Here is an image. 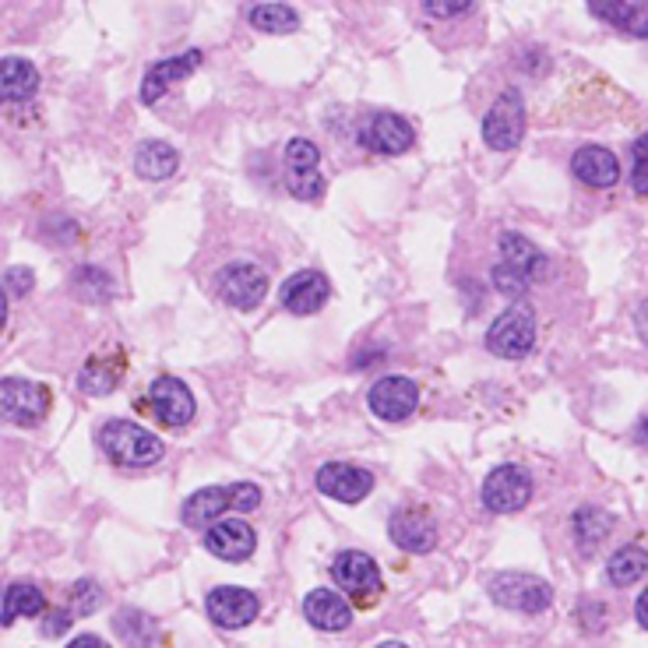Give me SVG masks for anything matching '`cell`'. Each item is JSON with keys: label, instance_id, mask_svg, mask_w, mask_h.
Masks as SVG:
<instances>
[{"label": "cell", "instance_id": "40", "mask_svg": "<svg viewBox=\"0 0 648 648\" xmlns=\"http://www.w3.org/2000/svg\"><path fill=\"white\" fill-rule=\"evenodd\" d=\"M635 616H638V624L648 631V589L638 596V603H635Z\"/></svg>", "mask_w": 648, "mask_h": 648}, {"label": "cell", "instance_id": "19", "mask_svg": "<svg viewBox=\"0 0 648 648\" xmlns=\"http://www.w3.org/2000/svg\"><path fill=\"white\" fill-rule=\"evenodd\" d=\"M201 60H204L201 50H187V54H180V57H169V60H160V64H152V68L145 71V78H141V103L155 106V103H160V99L166 96V92H169V85H177V82H184V78L191 74V71H198Z\"/></svg>", "mask_w": 648, "mask_h": 648}, {"label": "cell", "instance_id": "34", "mask_svg": "<svg viewBox=\"0 0 648 648\" xmlns=\"http://www.w3.org/2000/svg\"><path fill=\"white\" fill-rule=\"evenodd\" d=\"M71 606L74 613H92L99 606V585L92 578H82L78 585H71Z\"/></svg>", "mask_w": 648, "mask_h": 648}, {"label": "cell", "instance_id": "2", "mask_svg": "<svg viewBox=\"0 0 648 648\" xmlns=\"http://www.w3.org/2000/svg\"><path fill=\"white\" fill-rule=\"evenodd\" d=\"M261 504V486L255 483H229V486H204L198 494H191L184 500L180 518L184 526H204V521L223 518L226 511H255Z\"/></svg>", "mask_w": 648, "mask_h": 648}, {"label": "cell", "instance_id": "21", "mask_svg": "<svg viewBox=\"0 0 648 648\" xmlns=\"http://www.w3.org/2000/svg\"><path fill=\"white\" fill-rule=\"evenodd\" d=\"M572 173L585 187L606 191V187L621 180V163H616V155L603 145H581L572 160Z\"/></svg>", "mask_w": 648, "mask_h": 648}, {"label": "cell", "instance_id": "4", "mask_svg": "<svg viewBox=\"0 0 648 648\" xmlns=\"http://www.w3.org/2000/svg\"><path fill=\"white\" fill-rule=\"evenodd\" d=\"M532 345H535V314L526 304L508 307L486 331V350L500 360L529 356Z\"/></svg>", "mask_w": 648, "mask_h": 648}, {"label": "cell", "instance_id": "26", "mask_svg": "<svg viewBox=\"0 0 648 648\" xmlns=\"http://www.w3.org/2000/svg\"><path fill=\"white\" fill-rule=\"evenodd\" d=\"M589 11L596 19L616 25L621 33L648 39V4H627V0H592Z\"/></svg>", "mask_w": 648, "mask_h": 648}, {"label": "cell", "instance_id": "15", "mask_svg": "<svg viewBox=\"0 0 648 648\" xmlns=\"http://www.w3.org/2000/svg\"><path fill=\"white\" fill-rule=\"evenodd\" d=\"M416 131L413 123L399 114H374L367 128L360 131V145L377 155H402L413 149Z\"/></svg>", "mask_w": 648, "mask_h": 648}, {"label": "cell", "instance_id": "35", "mask_svg": "<svg viewBox=\"0 0 648 648\" xmlns=\"http://www.w3.org/2000/svg\"><path fill=\"white\" fill-rule=\"evenodd\" d=\"M494 286H497L500 293H508V296H526L532 282L521 279L518 272H511L508 264H497V268H494Z\"/></svg>", "mask_w": 648, "mask_h": 648}, {"label": "cell", "instance_id": "42", "mask_svg": "<svg viewBox=\"0 0 648 648\" xmlns=\"http://www.w3.org/2000/svg\"><path fill=\"white\" fill-rule=\"evenodd\" d=\"M638 437H641V445L648 448V416L641 420V426H638Z\"/></svg>", "mask_w": 648, "mask_h": 648}, {"label": "cell", "instance_id": "38", "mask_svg": "<svg viewBox=\"0 0 648 648\" xmlns=\"http://www.w3.org/2000/svg\"><path fill=\"white\" fill-rule=\"evenodd\" d=\"M423 11H426V14H434V19H451V14L472 11V4H469V0H455V4H440V0H426Z\"/></svg>", "mask_w": 648, "mask_h": 648}, {"label": "cell", "instance_id": "29", "mask_svg": "<svg viewBox=\"0 0 648 648\" xmlns=\"http://www.w3.org/2000/svg\"><path fill=\"white\" fill-rule=\"evenodd\" d=\"M114 631L128 648H152L155 641V621L149 613H141L138 606H123L114 616Z\"/></svg>", "mask_w": 648, "mask_h": 648}, {"label": "cell", "instance_id": "24", "mask_svg": "<svg viewBox=\"0 0 648 648\" xmlns=\"http://www.w3.org/2000/svg\"><path fill=\"white\" fill-rule=\"evenodd\" d=\"M177 166H180V155L173 145H166V141H141L134 152V173L149 184L169 180L173 173H177Z\"/></svg>", "mask_w": 648, "mask_h": 648}, {"label": "cell", "instance_id": "43", "mask_svg": "<svg viewBox=\"0 0 648 648\" xmlns=\"http://www.w3.org/2000/svg\"><path fill=\"white\" fill-rule=\"evenodd\" d=\"M377 648H409V645H402V641H381Z\"/></svg>", "mask_w": 648, "mask_h": 648}, {"label": "cell", "instance_id": "31", "mask_svg": "<svg viewBox=\"0 0 648 648\" xmlns=\"http://www.w3.org/2000/svg\"><path fill=\"white\" fill-rule=\"evenodd\" d=\"M247 19H250V25L258 28V33H272V36L296 33V28H299V14L290 4H255L247 11Z\"/></svg>", "mask_w": 648, "mask_h": 648}, {"label": "cell", "instance_id": "33", "mask_svg": "<svg viewBox=\"0 0 648 648\" xmlns=\"http://www.w3.org/2000/svg\"><path fill=\"white\" fill-rule=\"evenodd\" d=\"M631 187L638 198H648V131L631 149Z\"/></svg>", "mask_w": 648, "mask_h": 648}, {"label": "cell", "instance_id": "7", "mask_svg": "<svg viewBox=\"0 0 648 648\" xmlns=\"http://www.w3.org/2000/svg\"><path fill=\"white\" fill-rule=\"evenodd\" d=\"M483 504L494 515H515L529 504L532 497V476L521 466H497L483 480Z\"/></svg>", "mask_w": 648, "mask_h": 648}, {"label": "cell", "instance_id": "27", "mask_svg": "<svg viewBox=\"0 0 648 648\" xmlns=\"http://www.w3.org/2000/svg\"><path fill=\"white\" fill-rule=\"evenodd\" d=\"M572 529H575V543L581 550H596L613 532V515L603 511V508H596V504H585V508L575 511Z\"/></svg>", "mask_w": 648, "mask_h": 648}, {"label": "cell", "instance_id": "37", "mask_svg": "<svg viewBox=\"0 0 648 648\" xmlns=\"http://www.w3.org/2000/svg\"><path fill=\"white\" fill-rule=\"evenodd\" d=\"M71 621H74V610H64V606L46 610V613H43V635H46V638L64 635V631L71 627Z\"/></svg>", "mask_w": 648, "mask_h": 648}, {"label": "cell", "instance_id": "8", "mask_svg": "<svg viewBox=\"0 0 648 648\" xmlns=\"http://www.w3.org/2000/svg\"><path fill=\"white\" fill-rule=\"evenodd\" d=\"M331 575H335V581L356 599L363 610L381 596V567H377L374 557H367V553H360V550H342L335 564H331Z\"/></svg>", "mask_w": 648, "mask_h": 648}, {"label": "cell", "instance_id": "10", "mask_svg": "<svg viewBox=\"0 0 648 648\" xmlns=\"http://www.w3.org/2000/svg\"><path fill=\"white\" fill-rule=\"evenodd\" d=\"M367 405L377 420L385 423H402L413 416V409L420 405V388L413 377H381V381H374L370 394H367Z\"/></svg>", "mask_w": 648, "mask_h": 648}, {"label": "cell", "instance_id": "23", "mask_svg": "<svg viewBox=\"0 0 648 648\" xmlns=\"http://www.w3.org/2000/svg\"><path fill=\"white\" fill-rule=\"evenodd\" d=\"M120 377H123V356L120 353H99L92 356L82 374H78V388L92 399H103V394L117 391L120 388Z\"/></svg>", "mask_w": 648, "mask_h": 648}, {"label": "cell", "instance_id": "11", "mask_svg": "<svg viewBox=\"0 0 648 648\" xmlns=\"http://www.w3.org/2000/svg\"><path fill=\"white\" fill-rule=\"evenodd\" d=\"M204 610H209V621L215 627L236 631V627H247L258 621L261 603L255 592L240 589V585H219V589H212L209 599H204Z\"/></svg>", "mask_w": 648, "mask_h": 648}, {"label": "cell", "instance_id": "20", "mask_svg": "<svg viewBox=\"0 0 648 648\" xmlns=\"http://www.w3.org/2000/svg\"><path fill=\"white\" fill-rule=\"evenodd\" d=\"M497 247H500V264H508L511 272H518L521 279L535 282V279H546L550 275V258L529 240V236L508 229V233H500Z\"/></svg>", "mask_w": 648, "mask_h": 648}, {"label": "cell", "instance_id": "9", "mask_svg": "<svg viewBox=\"0 0 648 648\" xmlns=\"http://www.w3.org/2000/svg\"><path fill=\"white\" fill-rule=\"evenodd\" d=\"M215 286H219V296H223L229 307L255 310L268 293V275H264V268L250 264V261H233L219 272Z\"/></svg>", "mask_w": 648, "mask_h": 648}, {"label": "cell", "instance_id": "17", "mask_svg": "<svg viewBox=\"0 0 648 648\" xmlns=\"http://www.w3.org/2000/svg\"><path fill=\"white\" fill-rule=\"evenodd\" d=\"M258 546V535L255 529L247 526V521H236V518H226V521H215L204 532V550L212 553L219 561H229V564H240L247 561L250 553Z\"/></svg>", "mask_w": 648, "mask_h": 648}, {"label": "cell", "instance_id": "25", "mask_svg": "<svg viewBox=\"0 0 648 648\" xmlns=\"http://www.w3.org/2000/svg\"><path fill=\"white\" fill-rule=\"evenodd\" d=\"M39 92V71L25 57L0 60V96L8 103H28Z\"/></svg>", "mask_w": 648, "mask_h": 648}, {"label": "cell", "instance_id": "28", "mask_svg": "<svg viewBox=\"0 0 648 648\" xmlns=\"http://www.w3.org/2000/svg\"><path fill=\"white\" fill-rule=\"evenodd\" d=\"M648 575V550L645 546H621L606 561V578L616 585V589H627V585H635L638 578Z\"/></svg>", "mask_w": 648, "mask_h": 648}, {"label": "cell", "instance_id": "18", "mask_svg": "<svg viewBox=\"0 0 648 648\" xmlns=\"http://www.w3.org/2000/svg\"><path fill=\"white\" fill-rule=\"evenodd\" d=\"M391 543L405 553H431L437 546V526L423 508H399L388 526Z\"/></svg>", "mask_w": 648, "mask_h": 648}, {"label": "cell", "instance_id": "22", "mask_svg": "<svg viewBox=\"0 0 648 648\" xmlns=\"http://www.w3.org/2000/svg\"><path fill=\"white\" fill-rule=\"evenodd\" d=\"M304 613L318 631H345L353 624V606L331 589H314L304 599Z\"/></svg>", "mask_w": 648, "mask_h": 648}, {"label": "cell", "instance_id": "1", "mask_svg": "<svg viewBox=\"0 0 648 648\" xmlns=\"http://www.w3.org/2000/svg\"><path fill=\"white\" fill-rule=\"evenodd\" d=\"M99 448L114 466L123 469H149L155 462H163L166 445L145 426H138L131 420H109L99 431Z\"/></svg>", "mask_w": 648, "mask_h": 648}, {"label": "cell", "instance_id": "12", "mask_svg": "<svg viewBox=\"0 0 648 648\" xmlns=\"http://www.w3.org/2000/svg\"><path fill=\"white\" fill-rule=\"evenodd\" d=\"M0 409L4 416L19 426H36L46 413H50V388L36 381H22V377H8L0 385Z\"/></svg>", "mask_w": 648, "mask_h": 648}, {"label": "cell", "instance_id": "30", "mask_svg": "<svg viewBox=\"0 0 648 648\" xmlns=\"http://www.w3.org/2000/svg\"><path fill=\"white\" fill-rule=\"evenodd\" d=\"M46 613V596L28 581H14L4 592V624H14L19 616H39Z\"/></svg>", "mask_w": 648, "mask_h": 648}, {"label": "cell", "instance_id": "16", "mask_svg": "<svg viewBox=\"0 0 648 648\" xmlns=\"http://www.w3.org/2000/svg\"><path fill=\"white\" fill-rule=\"evenodd\" d=\"M328 296H331V282L325 272H314V268H307V272H296L290 275L286 282H282V307H286L290 314H318L325 304H328Z\"/></svg>", "mask_w": 648, "mask_h": 648}, {"label": "cell", "instance_id": "5", "mask_svg": "<svg viewBox=\"0 0 648 648\" xmlns=\"http://www.w3.org/2000/svg\"><path fill=\"white\" fill-rule=\"evenodd\" d=\"M490 599L504 610H518V613H543L553 603V589L550 581L540 575H526V572H500L490 581Z\"/></svg>", "mask_w": 648, "mask_h": 648}, {"label": "cell", "instance_id": "6", "mask_svg": "<svg viewBox=\"0 0 648 648\" xmlns=\"http://www.w3.org/2000/svg\"><path fill=\"white\" fill-rule=\"evenodd\" d=\"M282 169H286V187L299 201H314L325 191L321 177V152L307 138H293L286 152H282Z\"/></svg>", "mask_w": 648, "mask_h": 648}, {"label": "cell", "instance_id": "41", "mask_svg": "<svg viewBox=\"0 0 648 648\" xmlns=\"http://www.w3.org/2000/svg\"><path fill=\"white\" fill-rule=\"evenodd\" d=\"M635 321H638V331H641V339L648 342V304H641V307H638Z\"/></svg>", "mask_w": 648, "mask_h": 648}, {"label": "cell", "instance_id": "39", "mask_svg": "<svg viewBox=\"0 0 648 648\" xmlns=\"http://www.w3.org/2000/svg\"><path fill=\"white\" fill-rule=\"evenodd\" d=\"M68 648H109L103 638H96V635H78Z\"/></svg>", "mask_w": 648, "mask_h": 648}, {"label": "cell", "instance_id": "36", "mask_svg": "<svg viewBox=\"0 0 648 648\" xmlns=\"http://www.w3.org/2000/svg\"><path fill=\"white\" fill-rule=\"evenodd\" d=\"M36 286V275H33V268H22V264H14L4 272V290L8 296H28V290Z\"/></svg>", "mask_w": 648, "mask_h": 648}, {"label": "cell", "instance_id": "13", "mask_svg": "<svg viewBox=\"0 0 648 648\" xmlns=\"http://www.w3.org/2000/svg\"><path fill=\"white\" fill-rule=\"evenodd\" d=\"M314 483H318L325 497L342 500V504H356L374 490L370 469L353 466V462H325L318 469V476H314Z\"/></svg>", "mask_w": 648, "mask_h": 648}, {"label": "cell", "instance_id": "3", "mask_svg": "<svg viewBox=\"0 0 648 648\" xmlns=\"http://www.w3.org/2000/svg\"><path fill=\"white\" fill-rule=\"evenodd\" d=\"M526 138V99L518 89H504L483 117V141L497 152H511Z\"/></svg>", "mask_w": 648, "mask_h": 648}, {"label": "cell", "instance_id": "32", "mask_svg": "<svg viewBox=\"0 0 648 648\" xmlns=\"http://www.w3.org/2000/svg\"><path fill=\"white\" fill-rule=\"evenodd\" d=\"M74 290L85 299H92V304H103V299L114 296V279H109L96 264H82L74 272Z\"/></svg>", "mask_w": 648, "mask_h": 648}, {"label": "cell", "instance_id": "14", "mask_svg": "<svg viewBox=\"0 0 648 648\" xmlns=\"http://www.w3.org/2000/svg\"><path fill=\"white\" fill-rule=\"evenodd\" d=\"M149 405H152V413L160 416L166 426H187V423L195 420V413H198L191 388H187L180 377H169V374L155 377V381H152Z\"/></svg>", "mask_w": 648, "mask_h": 648}]
</instances>
